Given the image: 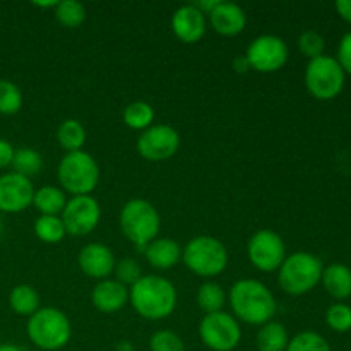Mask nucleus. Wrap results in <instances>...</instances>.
I'll return each instance as SVG.
<instances>
[{
	"label": "nucleus",
	"instance_id": "29",
	"mask_svg": "<svg viewBox=\"0 0 351 351\" xmlns=\"http://www.w3.org/2000/svg\"><path fill=\"white\" fill-rule=\"evenodd\" d=\"M41 168H43V158L34 147H19V149H16L12 160V171L26 178H31L40 173Z\"/></svg>",
	"mask_w": 351,
	"mask_h": 351
},
{
	"label": "nucleus",
	"instance_id": "36",
	"mask_svg": "<svg viewBox=\"0 0 351 351\" xmlns=\"http://www.w3.org/2000/svg\"><path fill=\"white\" fill-rule=\"evenodd\" d=\"M336 60L339 62V65L343 67L345 74L351 75V31L346 33L345 36L341 38L338 47V58Z\"/></svg>",
	"mask_w": 351,
	"mask_h": 351
},
{
	"label": "nucleus",
	"instance_id": "5",
	"mask_svg": "<svg viewBox=\"0 0 351 351\" xmlns=\"http://www.w3.org/2000/svg\"><path fill=\"white\" fill-rule=\"evenodd\" d=\"M119 226L130 243L144 249L160 235L161 216L154 204L146 199H129L120 209Z\"/></svg>",
	"mask_w": 351,
	"mask_h": 351
},
{
	"label": "nucleus",
	"instance_id": "25",
	"mask_svg": "<svg viewBox=\"0 0 351 351\" xmlns=\"http://www.w3.org/2000/svg\"><path fill=\"white\" fill-rule=\"evenodd\" d=\"M88 134L84 125L77 119H65L57 129V141L60 147L67 153L81 151L84 147Z\"/></svg>",
	"mask_w": 351,
	"mask_h": 351
},
{
	"label": "nucleus",
	"instance_id": "7",
	"mask_svg": "<svg viewBox=\"0 0 351 351\" xmlns=\"http://www.w3.org/2000/svg\"><path fill=\"white\" fill-rule=\"evenodd\" d=\"M57 178L65 194L93 195L99 184L98 161L86 151L65 153L58 161Z\"/></svg>",
	"mask_w": 351,
	"mask_h": 351
},
{
	"label": "nucleus",
	"instance_id": "13",
	"mask_svg": "<svg viewBox=\"0 0 351 351\" xmlns=\"http://www.w3.org/2000/svg\"><path fill=\"white\" fill-rule=\"evenodd\" d=\"M180 147V134L168 123H153L137 137V153L151 163L167 161Z\"/></svg>",
	"mask_w": 351,
	"mask_h": 351
},
{
	"label": "nucleus",
	"instance_id": "39",
	"mask_svg": "<svg viewBox=\"0 0 351 351\" xmlns=\"http://www.w3.org/2000/svg\"><path fill=\"white\" fill-rule=\"evenodd\" d=\"M218 3H219V0H195L194 5L197 7V9L201 10L206 17H208L209 14L215 10V7L218 5Z\"/></svg>",
	"mask_w": 351,
	"mask_h": 351
},
{
	"label": "nucleus",
	"instance_id": "11",
	"mask_svg": "<svg viewBox=\"0 0 351 351\" xmlns=\"http://www.w3.org/2000/svg\"><path fill=\"white\" fill-rule=\"evenodd\" d=\"M245 57L252 71L271 74L281 71L287 65L290 50L287 41L278 34H261L250 41Z\"/></svg>",
	"mask_w": 351,
	"mask_h": 351
},
{
	"label": "nucleus",
	"instance_id": "42",
	"mask_svg": "<svg viewBox=\"0 0 351 351\" xmlns=\"http://www.w3.org/2000/svg\"><path fill=\"white\" fill-rule=\"evenodd\" d=\"M34 7H40V9H55V5H57V2L55 0H47V2H33Z\"/></svg>",
	"mask_w": 351,
	"mask_h": 351
},
{
	"label": "nucleus",
	"instance_id": "9",
	"mask_svg": "<svg viewBox=\"0 0 351 351\" xmlns=\"http://www.w3.org/2000/svg\"><path fill=\"white\" fill-rule=\"evenodd\" d=\"M197 332L202 345L211 351H235L242 341V326L225 311L204 314Z\"/></svg>",
	"mask_w": 351,
	"mask_h": 351
},
{
	"label": "nucleus",
	"instance_id": "10",
	"mask_svg": "<svg viewBox=\"0 0 351 351\" xmlns=\"http://www.w3.org/2000/svg\"><path fill=\"white\" fill-rule=\"evenodd\" d=\"M247 257L261 273H274L287 259V245L274 230H257L247 243Z\"/></svg>",
	"mask_w": 351,
	"mask_h": 351
},
{
	"label": "nucleus",
	"instance_id": "27",
	"mask_svg": "<svg viewBox=\"0 0 351 351\" xmlns=\"http://www.w3.org/2000/svg\"><path fill=\"white\" fill-rule=\"evenodd\" d=\"M33 232L43 243H58L65 239V228L60 216H38L33 225Z\"/></svg>",
	"mask_w": 351,
	"mask_h": 351
},
{
	"label": "nucleus",
	"instance_id": "34",
	"mask_svg": "<svg viewBox=\"0 0 351 351\" xmlns=\"http://www.w3.org/2000/svg\"><path fill=\"white\" fill-rule=\"evenodd\" d=\"M113 276H115L117 281L130 288L136 281L143 278V269H141V264L134 257H122L120 261H117Z\"/></svg>",
	"mask_w": 351,
	"mask_h": 351
},
{
	"label": "nucleus",
	"instance_id": "37",
	"mask_svg": "<svg viewBox=\"0 0 351 351\" xmlns=\"http://www.w3.org/2000/svg\"><path fill=\"white\" fill-rule=\"evenodd\" d=\"M14 153H16V149H14L12 144L5 139H0V170L12 167Z\"/></svg>",
	"mask_w": 351,
	"mask_h": 351
},
{
	"label": "nucleus",
	"instance_id": "2",
	"mask_svg": "<svg viewBox=\"0 0 351 351\" xmlns=\"http://www.w3.org/2000/svg\"><path fill=\"white\" fill-rule=\"evenodd\" d=\"M175 285L160 274H146L129 288V304L146 321H163L177 308Z\"/></svg>",
	"mask_w": 351,
	"mask_h": 351
},
{
	"label": "nucleus",
	"instance_id": "30",
	"mask_svg": "<svg viewBox=\"0 0 351 351\" xmlns=\"http://www.w3.org/2000/svg\"><path fill=\"white\" fill-rule=\"evenodd\" d=\"M24 96L19 86L9 79H0V115H16L23 108Z\"/></svg>",
	"mask_w": 351,
	"mask_h": 351
},
{
	"label": "nucleus",
	"instance_id": "40",
	"mask_svg": "<svg viewBox=\"0 0 351 351\" xmlns=\"http://www.w3.org/2000/svg\"><path fill=\"white\" fill-rule=\"evenodd\" d=\"M232 65H233V69H235V72H239V74H245V72L252 71L245 55H239V57L233 58Z\"/></svg>",
	"mask_w": 351,
	"mask_h": 351
},
{
	"label": "nucleus",
	"instance_id": "44",
	"mask_svg": "<svg viewBox=\"0 0 351 351\" xmlns=\"http://www.w3.org/2000/svg\"><path fill=\"white\" fill-rule=\"evenodd\" d=\"M3 230H5V223H3V215H0V239L3 235Z\"/></svg>",
	"mask_w": 351,
	"mask_h": 351
},
{
	"label": "nucleus",
	"instance_id": "20",
	"mask_svg": "<svg viewBox=\"0 0 351 351\" xmlns=\"http://www.w3.org/2000/svg\"><path fill=\"white\" fill-rule=\"evenodd\" d=\"M321 283L326 293L336 300L351 297V269L345 264H331L322 271Z\"/></svg>",
	"mask_w": 351,
	"mask_h": 351
},
{
	"label": "nucleus",
	"instance_id": "43",
	"mask_svg": "<svg viewBox=\"0 0 351 351\" xmlns=\"http://www.w3.org/2000/svg\"><path fill=\"white\" fill-rule=\"evenodd\" d=\"M0 351H23V348L12 345V343H3V345H0Z\"/></svg>",
	"mask_w": 351,
	"mask_h": 351
},
{
	"label": "nucleus",
	"instance_id": "33",
	"mask_svg": "<svg viewBox=\"0 0 351 351\" xmlns=\"http://www.w3.org/2000/svg\"><path fill=\"white\" fill-rule=\"evenodd\" d=\"M298 50L304 57H307L308 60H314V58L324 55L326 41L322 38L321 33L314 29H307L298 36Z\"/></svg>",
	"mask_w": 351,
	"mask_h": 351
},
{
	"label": "nucleus",
	"instance_id": "17",
	"mask_svg": "<svg viewBox=\"0 0 351 351\" xmlns=\"http://www.w3.org/2000/svg\"><path fill=\"white\" fill-rule=\"evenodd\" d=\"M91 304L101 314H117L129 304V288L115 278L98 281L91 290Z\"/></svg>",
	"mask_w": 351,
	"mask_h": 351
},
{
	"label": "nucleus",
	"instance_id": "28",
	"mask_svg": "<svg viewBox=\"0 0 351 351\" xmlns=\"http://www.w3.org/2000/svg\"><path fill=\"white\" fill-rule=\"evenodd\" d=\"M55 19L62 27L75 29L86 21V7L75 0H62L53 9Z\"/></svg>",
	"mask_w": 351,
	"mask_h": 351
},
{
	"label": "nucleus",
	"instance_id": "41",
	"mask_svg": "<svg viewBox=\"0 0 351 351\" xmlns=\"http://www.w3.org/2000/svg\"><path fill=\"white\" fill-rule=\"evenodd\" d=\"M115 351H136V348H134V345L129 339H122L120 343H117Z\"/></svg>",
	"mask_w": 351,
	"mask_h": 351
},
{
	"label": "nucleus",
	"instance_id": "15",
	"mask_svg": "<svg viewBox=\"0 0 351 351\" xmlns=\"http://www.w3.org/2000/svg\"><path fill=\"white\" fill-rule=\"evenodd\" d=\"M115 254L106 243L91 242L79 250L77 266L86 278L101 281L108 280L115 269Z\"/></svg>",
	"mask_w": 351,
	"mask_h": 351
},
{
	"label": "nucleus",
	"instance_id": "4",
	"mask_svg": "<svg viewBox=\"0 0 351 351\" xmlns=\"http://www.w3.org/2000/svg\"><path fill=\"white\" fill-rule=\"evenodd\" d=\"M26 335L38 350L62 351L72 338L71 319L57 307H40L27 317Z\"/></svg>",
	"mask_w": 351,
	"mask_h": 351
},
{
	"label": "nucleus",
	"instance_id": "21",
	"mask_svg": "<svg viewBox=\"0 0 351 351\" xmlns=\"http://www.w3.org/2000/svg\"><path fill=\"white\" fill-rule=\"evenodd\" d=\"M67 204V194L57 185H43L34 191L33 208L40 216H60Z\"/></svg>",
	"mask_w": 351,
	"mask_h": 351
},
{
	"label": "nucleus",
	"instance_id": "31",
	"mask_svg": "<svg viewBox=\"0 0 351 351\" xmlns=\"http://www.w3.org/2000/svg\"><path fill=\"white\" fill-rule=\"evenodd\" d=\"M287 351H331L328 339L315 331H302L290 338Z\"/></svg>",
	"mask_w": 351,
	"mask_h": 351
},
{
	"label": "nucleus",
	"instance_id": "8",
	"mask_svg": "<svg viewBox=\"0 0 351 351\" xmlns=\"http://www.w3.org/2000/svg\"><path fill=\"white\" fill-rule=\"evenodd\" d=\"M345 71L336 58L321 55L305 67V88L315 99H335L345 86Z\"/></svg>",
	"mask_w": 351,
	"mask_h": 351
},
{
	"label": "nucleus",
	"instance_id": "3",
	"mask_svg": "<svg viewBox=\"0 0 351 351\" xmlns=\"http://www.w3.org/2000/svg\"><path fill=\"white\" fill-rule=\"evenodd\" d=\"M182 263L195 276L213 280L225 273L230 263V252L216 237L197 235L182 247Z\"/></svg>",
	"mask_w": 351,
	"mask_h": 351
},
{
	"label": "nucleus",
	"instance_id": "32",
	"mask_svg": "<svg viewBox=\"0 0 351 351\" xmlns=\"http://www.w3.org/2000/svg\"><path fill=\"white\" fill-rule=\"evenodd\" d=\"M149 351H187L180 336L171 329H160L149 338Z\"/></svg>",
	"mask_w": 351,
	"mask_h": 351
},
{
	"label": "nucleus",
	"instance_id": "19",
	"mask_svg": "<svg viewBox=\"0 0 351 351\" xmlns=\"http://www.w3.org/2000/svg\"><path fill=\"white\" fill-rule=\"evenodd\" d=\"M147 264L158 271H168L182 263V245L168 237H158L144 247Z\"/></svg>",
	"mask_w": 351,
	"mask_h": 351
},
{
	"label": "nucleus",
	"instance_id": "1",
	"mask_svg": "<svg viewBox=\"0 0 351 351\" xmlns=\"http://www.w3.org/2000/svg\"><path fill=\"white\" fill-rule=\"evenodd\" d=\"M232 315L239 322L261 328L266 322L274 321L278 302L266 283L254 278L235 281L228 293Z\"/></svg>",
	"mask_w": 351,
	"mask_h": 351
},
{
	"label": "nucleus",
	"instance_id": "12",
	"mask_svg": "<svg viewBox=\"0 0 351 351\" xmlns=\"http://www.w3.org/2000/svg\"><path fill=\"white\" fill-rule=\"evenodd\" d=\"M60 219L67 235L88 237L99 225L101 206L93 195H74L67 199Z\"/></svg>",
	"mask_w": 351,
	"mask_h": 351
},
{
	"label": "nucleus",
	"instance_id": "24",
	"mask_svg": "<svg viewBox=\"0 0 351 351\" xmlns=\"http://www.w3.org/2000/svg\"><path fill=\"white\" fill-rule=\"evenodd\" d=\"M195 302L197 307L201 308L204 314H213V312H221L223 307L228 302V295H226L225 288L216 281L208 280L197 288L195 293Z\"/></svg>",
	"mask_w": 351,
	"mask_h": 351
},
{
	"label": "nucleus",
	"instance_id": "18",
	"mask_svg": "<svg viewBox=\"0 0 351 351\" xmlns=\"http://www.w3.org/2000/svg\"><path fill=\"white\" fill-rule=\"evenodd\" d=\"M208 23L218 34L232 38L245 29L247 14L239 3L219 0L215 10L208 16Z\"/></svg>",
	"mask_w": 351,
	"mask_h": 351
},
{
	"label": "nucleus",
	"instance_id": "23",
	"mask_svg": "<svg viewBox=\"0 0 351 351\" xmlns=\"http://www.w3.org/2000/svg\"><path fill=\"white\" fill-rule=\"evenodd\" d=\"M40 293L27 283L16 285L9 293V307L16 315L29 317L40 308Z\"/></svg>",
	"mask_w": 351,
	"mask_h": 351
},
{
	"label": "nucleus",
	"instance_id": "35",
	"mask_svg": "<svg viewBox=\"0 0 351 351\" xmlns=\"http://www.w3.org/2000/svg\"><path fill=\"white\" fill-rule=\"evenodd\" d=\"M326 324L336 332H348L351 329V307L346 304H332L326 311Z\"/></svg>",
	"mask_w": 351,
	"mask_h": 351
},
{
	"label": "nucleus",
	"instance_id": "22",
	"mask_svg": "<svg viewBox=\"0 0 351 351\" xmlns=\"http://www.w3.org/2000/svg\"><path fill=\"white\" fill-rule=\"evenodd\" d=\"M290 336L285 324L278 321H269L257 329L256 346L259 351H287Z\"/></svg>",
	"mask_w": 351,
	"mask_h": 351
},
{
	"label": "nucleus",
	"instance_id": "26",
	"mask_svg": "<svg viewBox=\"0 0 351 351\" xmlns=\"http://www.w3.org/2000/svg\"><path fill=\"white\" fill-rule=\"evenodd\" d=\"M122 120L129 129L143 132L154 123V108L146 101H132L123 108Z\"/></svg>",
	"mask_w": 351,
	"mask_h": 351
},
{
	"label": "nucleus",
	"instance_id": "14",
	"mask_svg": "<svg viewBox=\"0 0 351 351\" xmlns=\"http://www.w3.org/2000/svg\"><path fill=\"white\" fill-rule=\"evenodd\" d=\"M34 185L31 178L16 171L0 175V215H17L33 206Z\"/></svg>",
	"mask_w": 351,
	"mask_h": 351
},
{
	"label": "nucleus",
	"instance_id": "38",
	"mask_svg": "<svg viewBox=\"0 0 351 351\" xmlns=\"http://www.w3.org/2000/svg\"><path fill=\"white\" fill-rule=\"evenodd\" d=\"M336 10L341 16V19L351 24V0H339V2H336Z\"/></svg>",
	"mask_w": 351,
	"mask_h": 351
},
{
	"label": "nucleus",
	"instance_id": "16",
	"mask_svg": "<svg viewBox=\"0 0 351 351\" xmlns=\"http://www.w3.org/2000/svg\"><path fill=\"white\" fill-rule=\"evenodd\" d=\"M206 29H208V17L194 3L178 7L171 16V31L182 43H199L204 38Z\"/></svg>",
	"mask_w": 351,
	"mask_h": 351
},
{
	"label": "nucleus",
	"instance_id": "6",
	"mask_svg": "<svg viewBox=\"0 0 351 351\" xmlns=\"http://www.w3.org/2000/svg\"><path fill=\"white\" fill-rule=\"evenodd\" d=\"M322 261L311 252H293L287 256L278 273V285L285 293L300 297L321 283Z\"/></svg>",
	"mask_w": 351,
	"mask_h": 351
}]
</instances>
